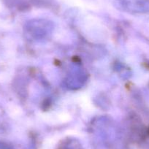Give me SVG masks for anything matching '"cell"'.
<instances>
[{"label":"cell","instance_id":"6da1fadb","mask_svg":"<svg viewBox=\"0 0 149 149\" xmlns=\"http://www.w3.org/2000/svg\"><path fill=\"white\" fill-rule=\"evenodd\" d=\"M117 5L122 10L132 13H149V0H118Z\"/></svg>","mask_w":149,"mask_h":149}]
</instances>
